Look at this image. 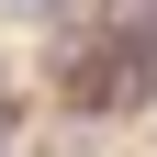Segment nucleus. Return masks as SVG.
<instances>
[{
    "mask_svg": "<svg viewBox=\"0 0 157 157\" xmlns=\"http://www.w3.org/2000/svg\"><path fill=\"white\" fill-rule=\"evenodd\" d=\"M146 67H157V56H135V45L101 34V45H78L67 67H56V90H67L78 112H135V101H146Z\"/></svg>",
    "mask_w": 157,
    "mask_h": 157,
    "instance_id": "f257e3e1",
    "label": "nucleus"
},
{
    "mask_svg": "<svg viewBox=\"0 0 157 157\" xmlns=\"http://www.w3.org/2000/svg\"><path fill=\"white\" fill-rule=\"evenodd\" d=\"M112 45H135V56H157V0H112Z\"/></svg>",
    "mask_w": 157,
    "mask_h": 157,
    "instance_id": "f03ea898",
    "label": "nucleus"
}]
</instances>
